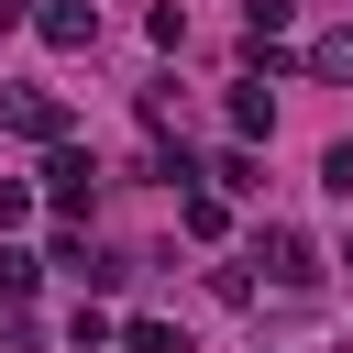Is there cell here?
Here are the masks:
<instances>
[{
    "mask_svg": "<svg viewBox=\"0 0 353 353\" xmlns=\"http://www.w3.org/2000/svg\"><path fill=\"white\" fill-rule=\"evenodd\" d=\"M44 44H66V55L99 44V0H55V11H44Z\"/></svg>",
    "mask_w": 353,
    "mask_h": 353,
    "instance_id": "277c9868",
    "label": "cell"
},
{
    "mask_svg": "<svg viewBox=\"0 0 353 353\" xmlns=\"http://www.w3.org/2000/svg\"><path fill=\"white\" fill-rule=\"evenodd\" d=\"M287 11H298V0H254V11H243V22H254V55H265V44L287 33Z\"/></svg>",
    "mask_w": 353,
    "mask_h": 353,
    "instance_id": "ba28073f",
    "label": "cell"
},
{
    "mask_svg": "<svg viewBox=\"0 0 353 353\" xmlns=\"http://www.w3.org/2000/svg\"><path fill=\"white\" fill-rule=\"evenodd\" d=\"M44 188H55V210H88V199H99V165H88L77 143H55V165H44Z\"/></svg>",
    "mask_w": 353,
    "mask_h": 353,
    "instance_id": "3957f363",
    "label": "cell"
},
{
    "mask_svg": "<svg viewBox=\"0 0 353 353\" xmlns=\"http://www.w3.org/2000/svg\"><path fill=\"white\" fill-rule=\"evenodd\" d=\"M176 221H188L199 243H221V199H210V188H188V199H176Z\"/></svg>",
    "mask_w": 353,
    "mask_h": 353,
    "instance_id": "8992f818",
    "label": "cell"
},
{
    "mask_svg": "<svg viewBox=\"0 0 353 353\" xmlns=\"http://www.w3.org/2000/svg\"><path fill=\"white\" fill-rule=\"evenodd\" d=\"M320 188H331V199H353V143H331V154H320Z\"/></svg>",
    "mask_w": 353,
    "mask_h": 353,
    "instance_id": "9c48e42d",
    "label": "cell"
},
{
    "mask_svg": "<svg viewBox=\"0 0 353 353\" xmlns=\"http://www.w3.org/2000/svg\"><path fill=\"white\" fill-rule=\"evenodd\" d=\"M254 265H265L276 287H309V276H320V254H309V232H287V221H276V232L254 243Z\"/></svg>",
    "mask_w": 353,
    "mask_h": 353,
    "instance_id": "7a4b0ae2",
    "label": "cell"
},
{
    "mask_svg": "<svg viewBox=\"0 0 353 353\" xmlns=\"http://www.w3.org/2000/svg\"><path fill=\"white\" fill-rule=\"evenodd\" d=\"M232 132H276V99L265 88H232Z\"/></svg>",
    "mask_w": 353,
    "mask_h": 353,
    "instance_id": "5b68a950",
    "label": "cell"
},
{
    "mask_svg": "<svg viewBox=\"0 0 353 353\" xmlns=\"http://www.w3.org/2000/svg\"><path fill=\"white\" fill-rule=\"evenodd\" d=\"M121 353H188V331H165V320H132V331H121Z\"/></svg>",
    "mask_w": 353,
    "mask_h": 353,
    "instance_id": "52a82bcc",
    "label": "cell"
},
{
    "mask_svg": "<svg viewBox=\"0 0 353 353\" xmlns=\"http://www.w3.org/2000/svg\"><path fill=\"white\" fill-rule=\"evenodd\" d=\"M0 132H22V143H66V110H55L44 88H0Z\"/></svg>",
    "mask_w": 353,
    "mask_h": 353,
    "instance_id": "6da1fadb",
    "label": "cell"
}]
</instances>
